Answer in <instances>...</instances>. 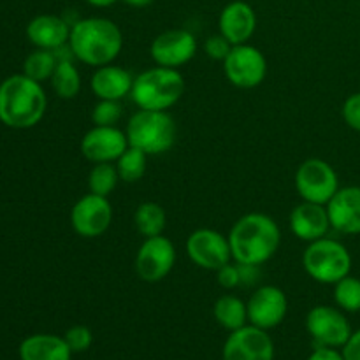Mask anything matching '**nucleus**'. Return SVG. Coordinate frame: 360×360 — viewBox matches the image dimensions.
I'll use <instances>...</instances> for the list:
<instances>
[{"label":"nucleus","mask_w":360,"mask_h":360,"mask_svg":"<svg viewBox=\"0 0 360 360\" xmlns=\"http://www.w3.org/2000/svg\"><path fill=\"white\" fill-rule=\"evenodd\" d=\"M232 260L238 264L262 266L273 259L281 245L276 221L264 213H248L239 218L229 232Z\"/></svg>","instance_id":"nucleus-1"},{"label":"nucleus","mask_w":360,"mask_h":360,"mask_svg":"<svg viewBox=\"0 0 360 360\" xmlns=\"http://www.w3.org/2000/svg\"><path fill=\"white\" fill-rule=\"evenodd\" d=\"M46 109L48 97L39 81L13 74L0 83V122L9 129H32L44 118Z\"/></svg>","instance_id":"nucleus-2"},{"label":"nucleus","mask_w":360,"mask_h":360,"mask_svg":"<svg viewBox=\"0 0 360 360\" xmlns=\"http://www.w3.org/2000/svg\"><path fill=\"white\" fill-rule=\"evenodd\" d=\"M69 48L74 58L86 65H109L122 53L123 34L108 18H84L70 27Z\"/></svg>","instance_id":"nucleus-3"},{"label":"nucleus","mask_w":360,"mask_h":360,"mask_svg":"<svg viewBox=\"0 0 360 360\" xmlns=\"http://www.w3.org/2000/svg\"><path fill=\"white\" fill-rule=\"evenodd\" d=\"M185 94V79L178 69L153 67L134 77L132 101L139 109L167 111L178 104Z\"/></svg>","instance_id":"nucleus-4"},{"label":"nucleus","mask_w":360,"mask_h":360,"mask_svg":"<svg viewBox=\"0 0 360 360\" xmlns=\"http://www.w3.org/2000/svg\"><path fill=\"white\" fill-rule=\"evenodd\" d=\"M125 134L129 146L137 148L150 157L165 153L174 146L178 127L167 111L139 109L130 116Z\"/></svg>","instance_id":"nucleus-5"},{"label":"nucleus","mask_w":360,"mask_h":360,"mask_svg":"<svg viewBox=\"0 0 360 360\" xmlns=\"http://www.w3.org/2000/svg\"><path fill=\"white\" fill-rule=\"evenodd\" d=\"M302 267L319 283L336 285L350 274L352 255L343 243L326 236L309 243L302 253Z\"/></svg>","instance_id":"nucleus-6"},{"label":"nucleus","mask_w":360,"mask_h":360,"mask_svg":"<svg viewBox=\"0 0 360 360\" xmlns=\"http://www.w3.org/2000/svg\"><path fill=\"white\" fill-rule=\"evenodd\" d=\"M295 188L306 202L327 206L340 190V178L329 162L322 158H308L295 172Z\"/></svg>","instance_id":"nucleus-7"},{"label":"nucleus","mask_w":360,"mask_h":360,"mask_svg":"<svg viewBox=\"0 0 360 360\" xmlns=\"http://www.w3.org/2000/svg\"><path fill=\"white\" fill-rule=\"evenodd\" d=\"M224 72L234 86L255 88L264 83L267 76V60L264 53L255 46H232L231 53L224 60Z\"/></svg>","instance_id":"nucleus-8"},{"label":"nucleus","mask_w":360,"mask_h":360,"mask_svg":"<svg viewBox=\"0 0 360 360\" xmlns=\"http://www.w3.org/2000/svg\"><path fill=\"white\" fill-rule=\"evenodd\" d=\"M186 255L200 269L217 273L218 269L231 264V243L221 232L213 229H199L186 239Z\"/></svg>","instance_id":"nucleus-9"},{"label":"nucleus","mask_w":360,"mask_h":360,"mask_svg":"<svg viewBox=\"0 0 360 360\" xmlns=\"http://www.w3.org/2000/svg\"><path fill=\"white\" fill-rule=\"evenodd\" d=\"M176 264V248L162 236L146 238L136 255V273L146 283H158L169 276Z\"/></svg>","instance_id":"nucleus-10"},{"label":"nucleus","mask_w":360,"mask_h":360,"mask_svg":"<svg viewBox=\"0 0 360 360\" xmlns=\"http://www.w3.org/2000/svg\"><path fill=\"white\" fill-rule=\"evenodd\" d=\"M306 329L316 347L340 348L352 336V327L343 309L333 306H315L306 316Z\"/></svg>","instance_id":"nucleus-11"},{"label":"nucleus","mask_w":360,"mask_h":360,"mask_svg":"<svg viewBox=\"0 0 360 360\" xmlns=\"http://www.w3.org/2000/svg\"><path fill=\"white\" fill-rule=\"evenodd\" d=\"M112 224V206L108 197L86 193L74 204L70 225L81 238L94 239L105 234Z\"/></svg>","instance_id":"nucleus-12"},{"label":"nucleus","mask_w":360,"mask_h":360,"mask_svg":"<svg viewBox=\"0 0 360 360\" xmlns=\"http://www.w3.org/2000/svg\"><path fill=\"white\" fill-rule=\"evenodd\" d=\"M151 58L157 65L179 69L188 63L197 53V41L192 32L185 28H171L162 32L151 42Z\"/></svg>","instance_id":"nucleus-13"},{"label":"nucleus","mask_w":360,"mask_h":360,"mask_svg":"<svg viewBox=\"0 0 360 360\" xmlns=\"http://www.w3.org/2000/svg\"><path fill=\"white\" fill-rule=\"evenodd\" d=\"M248 322L259 329L269 330L280 326L288 311V299L281 288L264 285L252 294L246 302Z\"/></svg>","instance_id":"nucleus-14"},{"label":"nucleus","mask_w":360,"mask_h":360,"mask_svg":"<svg viewBox=\"0 0 360 360\" xmlns=\"http://www.w3.org/2000/svg\"><path fill=\"white\" fill-rule=\"evenodd\" d=\"M274 345L267 330L245 326L232 330L224 345V360H273Z\"/></svg>","instance_id":"nucleus-15"},{"label":"nucleus","mask_w":360,"mask_h":360,"mask_svg":"<svg viewBox=\"0 0 360 360\" xmlns=\"http://www.w3.org/2000/svg\"><path fill=\"white\" fill-rule=\"evenodd\" d=\"M127 148H129L127 134L118 127L94 125V129L88 130L81 141V153L91 164L116 162Z\"/></svg>","instance_id":"nucleus-16"},{"label":"nucleus","mask_w":360,"mask_h":360,"mask_svg":"<svg viewBox=\"0 0 360 360\" xmlns=\"http://www.w3.org/2000/svg\"><path fill=\"white\" fill-rule=\"evenodd\" d=\"M330 227L340 234H360V186H343L327 204Z\"/></svg>","instance_id":"nucleus-17"},{"label":"nucleus","mask_w":360,"mask_h":360,"mask_svg":"<svg viewBox=\"0 0 360 360\" xmlns=\"http://www.w3.org/2000/svg\"><path fill=\"white\" fill-rule=\"evenodd\" d=\"M220 34L232 46L246 44L257 30V14L250 4L243 0H234L227 4L218 18Z\"/></svg>","instance_id":"nucleus-18"},{"label":"nucleus","mask_w":360,"mask_h":360,"mask_svg":"<svg viewBox=\"0 0 360 360\" xmlns=\"http://www.w3.org/2000/svg\"><path fill=\"white\" fill-rule=\"evenodd\" d=\"M290 231L295 238L301 241L313 243L316 239H322L329 234L330 220L327 213V206L315 202H306L302 200L299 206H295L290 213Z\"/></svg>","instance_id":"nucleus-19"},{"label":"nucleus","mask_w":360,"mask_h":360,"mask_svg":"<svg viewBox=\"0 0 360 360\" xmlns=\"http://www.w3.org/2000/svg\"><path fill=\"white\" fill-rule=\"evenodd\" d=\"M70 27L72 23L56 14H39L27 25V37L35 48L55 49L69 44Z\"/></svg>","instance_id":"nucleus-20"},{"label":"nucleus","mask_w":360,"mask_h":360,"mask_svg":"<svg viewBox=\"0 0 360 360\" xmlns=\"http://www.w3.org/2000/svg\"><path fill=\"white\" fill-rule=\"evenodd\" d=\"M134 77L118 65L97 67L90 79V88L98 101H122L132 91Z\"/></svg>","instance_id":"nucleus-21"},{"label":"nucleus","mask_w":360,"mask_h":360,"mask_svg":"<svg viewBox=\"0 0 360 360\" xmlns=\"http://www.w3.org/2000/svg\"><path fill=\"white\" fill-rule=\"evenodd\" d=\"M70 357L69 345L55 334H34L20 345L21 360H70Z\"/></svg>","instance_id":"nucleus-22"},{"label":"nucleus","mask_w":360,"mask_h":360,"mask_svg":"<svg viewBox=\"0 0 360 360\" xmlns=\"http://www.w3.org/2000/svg\"><path fill=\"white\" fill-rule=\"evenodd\" d=\"M214 319L220 323L224 329L227 330H238L246 326L248 322V308L246 302H243L238 295H221L217 302H214Z\"/></svg>","instance_id":"nucleus-23"},{"label":"nucleus","mask_w":360,"mask_h":360,"mask_svg":"<svg viewBox=\"0 0 360 360\" xmlns=\"http://www.w3.org/2000/svg\"><path fill=\"white\" fill-rule=\"evenodd\" d=\"M134 224H136L137 232L146 238H155L162 236L167 225V214L164 207L157 202H143L134 213Z\"/></svg>","instance_id":"nucleus-24"},{"label":"nucleus","mask_w":360,"mask_h":360,"mask_svg":"<svg viewBox=\"0 0 360 360\" xmlns=\"http://www.w3.org/2000/svg\"><path fill=\"white\" fill-rule=\"evenodd\" d=\"M51 88L60 98H70L77 97L81 91V74L77 67L74 65L72 60H62L56 65L55 72L51 76Z\"/></svg>","instance_id":"nucleus-25"},{"label":"nucleus","mask_w":360,"mask_h":360,"mask_svg":"<svg viewBox=\"0 0 360 360\" xmlns=\"http://www.w3.org/2000/svg\"><path fill=\"white\" fill-rule=\"evenodd\" d=\"M56 65H58V58H56L55 51L37 48L25 58L23 74L34 81L42 83V81L51 79Z\"/></svg>","instance_id":"nucleus-26"},{"label":"nucleus","mask_w":360,"mask_h":360,"mask_svg":"<svg viewBox=\"0 0 360 360\" xmlns=\"http://www.w3.org/2000/svg\"><path fill=\"white\" fill-rule=\"evenodd\" d=\"M116 169H118L120 179L125 183H137L146 174L148 167V155L137 148L129 146L122 153V157L116 160Z\"/></svg>","instance_id":"nucleus-27"},{"label":"nucleus","mask_w":360,"mask_h":360,"mask_svg":"<svg viewBox=\"0 0 360 360\" xmlns=\"http://www.w3.org/2000/svg\"><path fill=\"white\" fill-rule=\"evenodd\" d=\"M118 181H122V179H120L118 169H116V165H112V162L94 164L90 174H88V188H90V193H95V195L109 197V193H112Z\"/></svg>","instance_id":"nucleus-28"},{"label":"nucleus","mask_w":360,"mask_h":360,"mask_svg":"<svg viewBox=\"0 0 360 360\" xmlns=\"http://www.w3.org/2000/svg\"><path fill=\"white\" fill-rule=\"evenodd\" d=\"M334 301L340 309L348 313L360 311V280L359 278L345 276L334 285Z\"/></svg>","instance_id":"nucleus-29"},{"label":"nucleus","mask_w":360,"mask_h":360,"mask_svg":"<svg viewBox=\"0 0 360 360\" xmlns=\"http://www.w3.org/2000/svg\"><path fill=\"white\" fill-rule=\"evenodd\" d=\"M122 115L123 108L120 101H98L91 109V123L98 127H116Z\"/></svg>","instance_id":"nucleus-30"},{"label":"nucleus","mask_w":360,"mask_h":360,"mask_svg":"<svg viewBox=\"0 0 360 360\" xmlns=\"http://www.w3.org/2000/svg\"><path fill=\"white\" fill-rule=\"evenodd\" d=\"M63 340L69 345L72 354H81V352H86L91 347L94 334H91V330L86 326H74L67 330Z\"/></svg>","instance_id":"nucleus-31"},{"label":"nucleus","mask_w":360,"mask_h":360,"mask_svg":"<svg viewBox=\"0 0 360 360\" xmlns=\"http://www.w3.org/2000/svg\"><path fill=\"white\" fill-rule=\"evenodd\" d=\"M231 49L232 44L221 34L211 35V37H207L206 42H204V51H206V55L213 60H220V62H224V60L227 58Z\"/></svg>","instance_id":"nucleus-32"},{"label":"nucleus","mask_w":360,"mask_h":360,"mask_svg":"<svg viewBox=\"0 0 360 360\" xmlns=\"http://www.w3.org/2000/svg\"><path fill=\"white\" fill-rule=\"evenodd\" d=\"M341 115H343L345 123H347L352 130L360 132V91L352 94L350 97L345 101Z\"/></svg>","instance_id":"nucleus-33"},{"label":"nucleus","mask_w":360,"mask_h":360,"mask_svg":"<svg viewBox=\"0 0 360 360\" xmlns=\"http://www.w3.org/2000/svg\"><path fill=\"white\" fill-rule=\"evenodd\" d=\"M217 281L221 288H227V290L239 287L241 285V274H239L238 264H227L221 269H218Z\"/></svg>","instance_id":"nucleus-34"},{"label":"nucleus","mask_w":360,"mask_h":360,"mask_svg":"<svg viewBox=\"0 0 360 360\" xmlns=\"http://www.w3.org/2000/svg\"><path fill=\"white\" fill-rule=\"evenodd\" d=\"M238 266H239V274H241L243 287H250V285H255L257 281H259L260 266H250V264H238Z\"/></svg>","instance_id":"nucleus-35"},{"label":"nucleus","mask_w":360,"mask_h":360,"mask_svg":"<svg viewBox=\"0 0 360 360\" xmlns=\"http://www.w3.org/2000/svg\"><path fill=\"white\" fill-rule=\"evenodd\" d=\"M345 360H360V329L357 333H352L350 340L343 347Z\"/></svg>","instance_id":"nucleus-36"},{"label":"nucleus","mask_w":360,"mask_h":360,"mask_svg":"<svg viewBox=\"0 0 360 360\" xmlns=\"http://www.w3.org/2000/svg\"><path fill=\"white\" fill-rule=\"evenodd\" d=\"M308 360H345L343 354L336 350V348L329 347H316V350L309 355Z\"/></svg>","instance_id":"nucleus-37"},{"label":"nucleus","mask_w":360,"mask_h":360,"mask_svg":"<svg viewBox=\"0 0 360 360\" xmlns=\"http://www.w3.org/2000/svg\"><path fill=\"white\" fill-rule=\"evenodd\" d=\"M84 2H88L94 7H109L112 6V4L118 2V0H84Z\"/></svg>","instance_id":"nucleus-38"},{"label":"nucleus","mask_w":360,"mask_h":360,"mask_svg":"<svg viewBox=\"0 0 360 360\" xmlns=\"http://www.w3.org/2000/svg\"><path fill=\"white\" fill-rule=\"evenodd\" d=\"M123 2L130 7H148L150 4H153V0H123Z\"/></svg>","instance_id":"nucleus-39"}]
</instances>
